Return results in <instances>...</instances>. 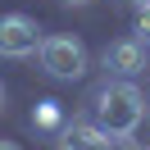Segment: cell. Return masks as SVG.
Here are the masks:
<instances>
[{"label": "cell", "mask_w": 150, "mask_h": 150, "mask_svg": "<svg viewBox=\"0 0 150 150\" xmlns=\"http://www.w3.org/2000/svg\"><path fill=\"white\" fill-rule=\"evenodd\" d=\"M141 114H146V96H141L127 77L100 86V96H96V127H105L114 141H132Z\"/></svg>", "instance_id": "6da1fadb"}, {"label": "cell", "mask_w": 150, "mask_h": 150, "mask_svg": "<svg viewBox=\"0 0 150 150\" xmlns=\"http://www.w3.org/2000/svg\"><path fill=\"white\" fill-rule=\"evenodd\" d=\"M41 68L59 82H77L86 73V46L77 37H41Z\"/></svg>", "instance_id": "7a4b0ae2"}, {"label": "cell", "mask_w": 150, "mask_h": 150, "mask_svg": "<svg viewBox=\"0 0 150 150\" xmlns=\"http://www.w3.org/2000/svg\"><path fill=\"white\" fill-rule=\"evenodd\" d=\"M41 50V28L28 14H5L0 18V55L5 59H28Z\"/></svg>", "instance_id": "3957f363"}, {"label": "cell", "mask_w": 150, "mask_h": 150, "mask_svg": "<svg viewBox=\"0 0 150 150\" xmlns=\"http://www.w3.org/2000/svg\"><path fill=\"white\" fill-rule=\"evenodd\" d=\"M105 68H109V73H118V77H137L141 68H146V46H141L137 37L114 41V46L105 50Z\"/></svg>", "instance_id": "277c9868"}, {"label": "cell", "mask_w": 150, "mask_h": 150, "mask_svg": "<svg viewBox=\"0 0 150 150\" xmlns=\"http://www.w3.org/2000/svg\"><path fill=\"white\" fill-rule=\"evenodd\" d=\"M68 150H118V141L96 123H73L68 127Z\"/></svg>", "instance_id": "5b68a950"}, {"label": "cell", "mask_w": 150, "mask_h": 150, "mask_svg": "<svg viewBox=\"0 0 150 150\" xmlns=\"http://www.w3.org/2000/svg\"><path fill=\"white\" fill-rule=\"evenodd\" d=\"M37 123H41V127H55V123H59V109H55V105H41Z\"/></svg>", "instance_id": "8992f818"}, {"label": "cell", "mask_w": 150, "mask_h": 150, "mask_svg": "<svg viewBox=\"0 0 150 150\" xmlns=\"http://www.w3.org/2000/svg\"><path fill=\"white\" fill-rule=\"evenodd\" d=\"M137 32H146V37H150V5H141V14H137Z\"/></svg>", "instance_id": "52a82bcc"}, {"label": "cell", "mask_w": 150, "mask_h": 150, "mask_svg": "<svg viewBox=\"0 0 150 150\" xmlns=\"http://www.w3.org/2000/svg\"><path fill=\"white\" fill-rule=\"evenodd\" d=\"M0 150H18V146H14V141H0Z\"/></svg>", "instance_id": "ba28073f"}, {"label": "cell", "mask_w": 150, "mask_h": 150, "mask_svg": "<svg viewBox=\"0 0 150 150\" xmlns=\"http://www.w3.org/2000/svg\"><path fill=\"white\" fill-rule=\"evenodd\" d=\"M0 105H5V86H0Z\"/></svg>", "instance_id": "9c48e42d"}, {"label": "cell", "mask_w": 150, "mask_h": 150, "mask_svg": "<svg viewBox=\"0 0 150 150\" xmlns=\"http://www.w3.org/2000/svg\"><path fill=\"white\" fill-rule=\"evenodd\" d=\"M68 5H86V0H68Z\"/></svg>", "instance_id": "30bf717a"}, {"label": "cell", "mask_w": 150, "mask_h": 150, "mask_svg": "<svg viewBox=\"0 0 150 150\" xmlns=\"http://www.w3.org/2000/svg\"><path fill=\"white\" fill-rule=\"evenodd\" d=\"M137 5H150V0H137Z\"/></svg>", "instance_id": "8fae6325"}]
</instances>
